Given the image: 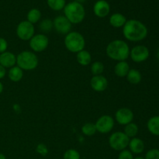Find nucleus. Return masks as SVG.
I'll list each match as a JSON object with an SVG mask.
<instances>
[{"mask_svg": "<svg viewBox=\"0 0 159 159\" xmlns=\"http://www.w3.org/2000/svg\"><path fill=\"white\" fill-rule=\"evenodd\" d=\"M48 6L54 11H61L66 6L65 0H47Z\"/></svg>", "mask_w": 159, "mask_h": 159, "instance_id": "393cba45", "label": "nucleus"}, {"mask_svg": "<svg viewBox=\"0 0 159 159\" xmlns=\"http://www.w3.org/2000/svg\"><path fill=\"white\" fill-rule=\"evenodd\" d=\"M130 138L123 131H116L109 138V144L113 150L121 152L128 147Z\"/></svg>", "mask_w": 159, "mask_h": 159, "instance_id": "423d86ee", "label": "nucleus"}, {"mask_svg": "<svg viewBox=\"0 0 159 159\" xmlns=\"http://www.w3.org/2000/svg\"><path fill=\"white\" fill-rule=\"evenodd\" d=\"M41 16L42 14L40 9H37V8H34V9H31L30 10L27 12V15H26V20L34 25L40 21V19H41Z\"/></svg>", "mask_w": 159, "mask_h": 159, "instance_id": "5701e85b", "label": "nucleus"}, {"mask_svg": "<svg viewBox=\"0 0 159 159\" xmlns=\"http://www.w3.org/2000/svg\"><path fill=\"white\" fill-rule=\"evenodd\" d=\"M84 1H85V0H75V2H79V3L83 2Z\"/></svg>", "mask_w": 159, "mask_h": 159, "instance_id": "e433bc0d", "label": "nucleus"}, {"mask_svg": "<svg viewBox=\"0 0 159 159\" xmlns=\"http://www.w3.org/2000/svg\"><path fill=\"white\" fill-rule=\"evenodd\" d=\"M138 130H139L138 126L135 123L131 122L124 126V133L130 139V138H136L138 134Z\"/></svg>", "mask_w": 159, "mask_h": 159, "instance_id": "b1692460", "label": "nucleus"}, {"mask_svg": "<svg viewBox=\"0 0 159 159\" xmlns=\"http://www.w3.org/2000/svg\"><path fill=\"white\" fill-rule=\"evenodd\" d=\"M144 159H159V149L152 148L148 151Z\"/></svg>", "mask_w": 159, "mask_h": 159, "instance_id": "7c9ffc66", "label": "nucleus"}, {"mask_svg": "<svg viewBox=\"0 0 159 159\" xmlns=\"http://www.w3.org/2000/svg\"><path fill=\"white\" fill-rule=\"evenodd\" d=\"M150 55L148 48L144 45H137L130 51V56L131 60L135 63H142L145 61Z\"/></svg>", "mask_w": 159, "mask_h": 159, "instance_id": "9d476101", "label": "nucleus"}, {"mask_svg": "<svg viewBox=\"0 0 159 159\" xmlns=\"http://www.w3.org/2000/svg\"><path fill=\"white\" fill-rule=\"evenodd\" d=\"M39 28L43 33L51 32L54 28L53 21L50 19H44L42 21H40V24H39Z\"/></svg>", "mask_w": 159, "mask_h": 159, "instance_id": "cd10ccee", "label": "nucleus"}, {"mask_svg": "<svg viewBox=\"0 0 159 159\" xmlns=\"http://www.w3.org/2000/svg\"><path fill=\"white\" fill-rule=\"evenodd\" d=\"M134 116V115L133 111L127 107L120 108L119 110H116L115 113V120L117 124L122 126H125L133 122Z\"/></svg>", "mask_w": 159, "mask_h": 159, "instance_id": "f8f14e48", "label": "nucleus"}, {"mask_svg": "<svg viewBox=\"0 0 159 159\" xmlns=\"http://www.w3.org/2000/svg\"><path fill=\"white\" fill-rule=\"evenodd\" d=\"M129 150L132 152V154L135 155H139L141 154L144 151L145 148V144L144 142L141 139L138 138H134L130 140V142L128 144Z\"/></svg>", "mask_w": 159, "mask_h": 159, "instance_id": "dca6fc26", "label": "nucleus"}, {"mask_svg": "<svg viewBox=\"0 0 159 159\" xmlns=\"http://www.w3.org/2000/svg\"><path fill=\"white\" fill-rule=\"evenodd\" d=\"M8 77L11 82H19L23 78V71L17 65L9 68L8 71Z\"/></svg>", "mask_w": 159, "mask_h": 159, "instance_id": "6ab92c4d", "label": "nucleus"}, {"mask_svg": "<svg viewBox=\"0 0 159 159\" xmlns=\"http://www.w3.org/2000/svg\"><path fill=\"white\" fill-rule=\"evenodd\" d=\"M157 57H158V58L159 59V49L158 50V51H157Z\"/></svg>", "mask_w": 159, "mask_h": 159, "instance_id": "58836bf2", "label": "nucleus"}, {"mask_svg": "<svg viewBox=\"0 0 159 159\" xmlns=\"http://www.w3.org/2000/svg\"><path fill=\"white\" fill-rule=\"evenodd\" d=\"M8 49V42L3 37H0V54L5 52Z\"/></svg>", "mask_w": 159, "mask_h": 159, "instance_id": "473e14b6", "label": "nucleus"}, {"mask_svg": "<svg viewBox=\"0 0 159 159\" xmlns=\"http://www.w3.org/2000/svg\"><path fill=\"white\" fill-rule=\"evenodd\" d=\"M0 159H6V157L2 153H0Z\"/></svg>", "mask_w": 159, "mask_h": 159, "instance_id": "c9c22d12", "label": "nucleus"}, {"mask_svg": "<svg viewBox=\"0 0 159 159\" xmlns=\"http://www.w3.org/2000/svg\"><path fill=\"white\" fill-rule=\"evenodd\" d=\"M82 132L85 136L92 137L97 132L94 123H86L82 127Z\"/></svg>", "mask_w": 159, "mask_h": 159, "instance_id": "a878e982", "label": "nucleus"}, {"mask_svg": "<svg viewBox=\"0 0 159 159\" xmlns=\"http://www.w3.org/2000/svg\"><path fill=\"white\" fill-rule=\"evenodd\" d=\"M63 159H81V155L77 150L70 148L64 153Z\"/></svg>", "mask_w": 159, "mask_h": 159, "instance_id": "c85d7f7f", "label": "nucleus"}, {"mask_svg": "<svg viewBox=\"0 0 159 159\" xmlns=\"http://www.w3.org/2000/svg\"><path fill=\"white\" fill-rule=\"evenodd\" d=\"M6 75V68H5L4 67L0 65V80L2 79L3 78H5V76Z\"/></svg>", "mask_w": 159, "mask_h": 159, "instance_id": "72a5a7b5", "label": "nucleus"}, {"mask_svg": "<svg viewBox=\"0 0 159 159\" xmlns=\"http://www.w3.org/2000/svg\"><path fill=\"white\" fill-rule=\"evenodd\" d=\"M130 69V65L126 61H118L114 67V73L118 77L124 78L127 76Z\"/></svg>", "mask_w": 159, "mask_h": 159, "instance_id": "a211bd4d", "label": "nucleus"}, {"mask_svg": "<svg viewBox=\"0 0 159 159\" xmlns=\"http://www.w3.org/2000/svg\"><path fill=\"white\" fill-rule=\"evenodd\" d=\"M36 152L40 155L44 157L48 155L49 151H48V148L46 144L40 143V144H37V147H36Z\"/></svg>", "mask_w": 159, "mask_h": 159, "instance_id": "c756f323", "label": "nucleus"}, {"mask_svg": "<svg viewBox=\"0 0 159 159\" xmlns=\"http://www.w3.org/2000/svg\"><path fill=\"white\" fill-rule=\"evenodd\" d=\"M64 16L71 22V24H79L85 17V9L82 3L71 2L64 8Z\"/></svg>", "mask_w": 159, "mask_h": 159, "instance_id": "7ed1b4c3", "label": "nucleus"}, {"mask_svg": "<svg viewBox=\"0 0 159 159\" xmlns=\"http://www.w3.org/2000/svg\"><path fill=\"white\" fill-rule=\"evenodd\" d=\"M90 86L97 93L104 92L108 87V80L102 75H93L90 80Z\"/></svg>", "mask_w": 159, "mask_h": 159, "instance_id": "ddd939ff", "label": "nucleus"}, {"mask_svg": "<svg viewBox=\"0 0 159 159\" xmlns=\"http://www.w3.org/2000/svg\"><path fill=\"white\" fill-rule=\"evenodd\" d=\"M91 72L93 75H100L105 70V66L101 61H94L91 65Z\"/></svg>", "mask_w": 159, "mask_h": 159, "instance_id": "bb28decb", "label": "nucleus"}, {"mask_svg": "<svg viewBox=\"0 0 159 159\" xmlns=\"http://www.w3.org/2000/svg\"><path fill=\"white\" fill-rule=\"evenodd\" d=\"M127 21V18L124 15L120 12H116L110 16V24L114 28H121L125 25L126 22Z\"/></svg>", "mask_w": 159, "mask_h": 159, "instance_id": "f3484780", "label": "nucleus"}, {"mask_svg": "<svg viewBox=\"0 0 159 159\" xmlns=\"http://www.w3.org/2000/svg\"><path fill=\"white\" fill-rule=\"evenodd\" d=\"M29 45L34 52H43L48 48L49 39L43 34H35L29 40Z\"/></svg>", "mask_w": 159, "mask_h": 159, "instance_id": "6e6552de", "label": "nucleus"}, {"mask_svg": "<svg viewBox=\"0 0 159 159\" xmlns=\"http://www.w3.org/2000/svg\"><path fill=\"white\" fill-rule=\"evenodd\" d=\"M130 48L128 43L123 40H114L110 42L106 48V54L109 58L116 61H126L130 56Z\"/></svg>", "mask_w": 159, "mask_h": 159, "instance_id": "f03ea898", "label": "nucleus"}, {"mask_svg": "<svg viewBox=\"0 0 159 159\" xmlns=\"http://www.w3.org/2000/svg\"><path fill=\"white\" fill-rule=\"evenodd\" d=\"M148 30L142 22L131 19L123 26V35L130 42H139L147 37Z\"/></svg>", "mask_w": 159, "mask_h": 159, "instance_id": "f257e3e1", "label": "nucleus"}, {"mask_svg": "<svg viewBox=\"0 0 159 159\" xmlns=\"http://www.w3.org/2000/svg\"><path fill=\"white\" fill-rule=\"evenodd\" d=\"M148 131L155 136H159V116H154L147 123Z\"/></svg>", "mask_w": 159, "mask_h": 159, "instance_id": "412c9836", "label": "nucleus"}, {"mask_svg": "<svg viewBox=\"0 0 159 159\" xmlns=\"http://www.w3.org/2000/svg\"><path fill=\"white\" fill-rule=\"evenodd\" d=\"M38 64V57L33 51H23L16 56V65L23 71H33Z\"/></svg>", "mask_w": 159, "mask_h": 159, "instance_id": "39448f33", "label": "nucleus"}, {"mask_svg": "<svg viewBox=\"0 0 159 159\" xmlns=\"http://www.w3.org/2000/svg\"><path fill=\"white\" fill-rule=\"evenodd\" d=\"M94 14L99 18H104L110 14V5L106 0H98L93 6Z\"/></svg>", "mask_w": 159, "mask_h": 159, "instance_id": "4468645a", "label": "nucleus"}, {"mask_svg": "<svg viewBox=\"0 0 159 159\" xmlns=\"http://www.w3.org/2000/svg\"><path fill=\"white\" fill-rule=\"evenodd\" d=\"M126 78H127V80L128 81V82H130V84H133V85L139 84L141 82V79H142L141 72L138 70L134 69V68L133 69H130Z\"/></svg>", "mask_w": 159, "mask_h": 159, "instance_id": "4be33fe9", "label": "nucleus"}, {"mask_svg": "<svg viewBox=\"0 0 159 159\" xmlns=\"http://www.w3.org/2000/svg\"><path fill=\"white\" fill-rule=\"evenodd\" d=\"M115 120L110 115H102L95 123L96 130L100 134H108L114 127Z\"/></svg>", "mask_w": 159, "mask_h": 159, "instance_id": "1a4fd4ad", "label": "nucleus"}, {"mask_svg": "<svg viewBox=\"0 0 159 159\" xmlns=\"http://www.w3.org/2000/svg\"><path fill=\"white\" fill-rule=\"evenodd\" d=\"M54 28L58 34L66 35L71 32L72 24L65 16H57L53 20Z\"/></svg>", "mask_w": 159, "mask_h": 159, "instance_id": "9b49d317", "label": "nucleus"}, {"mask_svg": "<svg viewBox=\"0 0 159 159\" xmlns=\"http://www.w3.org/2000/svg\"><path fill=\"white\" fill-rule=\"evenodd\" d=\"M65 47L71 53H79L85 48V39L82 34L77 31H71L64 39Z\"/></svg>", "mask_w": 159, "mask_h": 159, "instance_id": "20e7f679", "label": "nucleus"}, {"mask_svg": "<svg viewBox=\"0 0 159 159\" xmlns=\"http://www.w3.org/2000/svg\"><path fill=\"white\" fill-rule=\"evenodd\" d=\"M77 62L82 66H88L92 62V55L86 50H82L77 53L76 55Z\"/></svg>", "mask_w": 159, "mask_h": 159, "instance_id": "aec40b11", "label": "nucleus"}, {"mask_svg": "<svg viewBox=\"0 0 159 159\" xmlns=\"http://www.w3.org/2000/svg\"><path fill=\"white\" fill-rule=\"evenodd\" d=\"M134 155L130 150L124 149L120 152L117 159H134Z\"/></svg>", "mask_w": 159, "mask_h": 159, "instance_id": "2f4dec72", "label": "nucleus"}, {"mask_svg": "<svg viewBox=\"0 0 159 159\" xmlns=\"http://www.w3.org/2000/svg\"><path fill=\"white\" fill-rule=\"evenodd\" d=\"M16 33L19 39L23 41H28L35 35V27L34 24L27 20H23L17 25Z\"/></svg>", "mask_w": 159, "mask_h": 159, "instance_id": "0eeeda50", "label": "nucleus"}, {"mask_svg": "<svg viewBox=\"0 0 159 159\" xmlns=\"http://www.w3.org/2000/svg\"><path fill=\"white\" fill-rule=\"evenodd\" d=\"M0 65L5 68H11L16 65V55L10 51L0 54Z\"/></svg>", "mask_w": 159, "mask_h": 159, "instance_id": "2eb2a0df", "label": "nucleus"}, {"mask_svg": "<svg viewBox=\"0 0 159 159\" xmlns=\"http://www.w3.org/2000/svg\"><path fill=\"white\" fill-rule=\"evenodd\" d=\"M134 159H144V158H143V157H141V156H138V157H136V158H134Z\"/></svg>", "mask_w": 159, "mask_h": 159, "instance_id": "4c0bfd02", "label": "nucleus"}, {"mask_svg": "<svg viewBox=\"0 0 159 159\" xmlns=\"http://www.w3.org/2000/svg\"><path fill=\"white\" fill-rule=\"evenodd\" d=\"M3 89H4V86H3V84L2 83V82L0 81V94L3 92Z\"/></svg>", "mask_w": 159, "mask_h": 159, "instance_id": "f704fd0d", "label": "nucleus"}]
</instances>
